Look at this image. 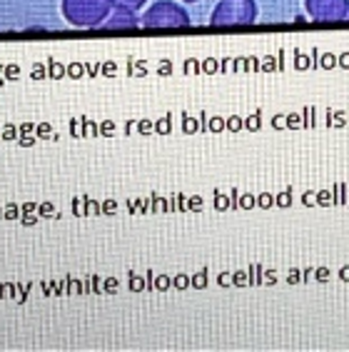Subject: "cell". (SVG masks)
Returning <instances> with one entry per match:
<instances>
[{
    "instance_id": "6da1fadb",
    "label": "cell",
    "mask_w": 349,
    "mask_h": 352,
    "mask_svg": "<svg viewBox=\"0 0 349 352\" xmlns=\"http://www.w3.org/2000/svg\"><path fill=\"white\" fill-rule=\"evenodd\" d=\"M63 15L75 28H98L113 13V0H63Z\"/></svg>"
},
{
    "instance_id": "7a4b0ae2",
    "label": "cell",
    "mask_w": 349,
    "mask_h": 352,
    "mask_svg": "<svg viewBox=\"0 0 349 352\" xmlns=\"http://www.w3.org/2000/svg\"><path fill=\"white\" fill-rule=\"evenodd\" d=\"M257 21L255 0H220L210 15V23L217 28L222 25H249Z\"/></svg>"
},
{
    "instance_id": "3957f363",
    "label": "cell",
    "mask_w": 349,
    "mask_h": 352,
    "mask_svg": "<svg viewBox=\"0 0 349 352\" xmlns=\"http://www.w3.org/2000/svg\"><path fill=\"white\" fill-rule=\"evenodd\" d=\"M140 25L145 28H185L190 25V13L172 0H160L142 13Z\"/></svg>"
},
{
    "instance_id": "277c9868",
    "label": "cell",
    "mask_w": 349,
    "mask_h": 352,
    "mask_svg": "<svg viewBox=\"0 0 349 352\" xmlns=\"http://www.w3.org/2000/svg\"><path fill=\"white\" fill-rule=\"evenodd\" d=\"M304 8L315 23L349 21V0H304Z\"/></svg>"
},
{
    "instance_id": "5b68a950",
    "label": "cell",
    "mask_w": 349,
    "mask_h": 352,
    "mask_svg": "<svg viewBox=\"0 0 349 352\" xmlns=\"http://www.w3.org/2000/svg\"><path fill=\"white\" fill-rule=\"evenodd\" d=\"M140 18L135 15V10H122V8H113L110 18L105 21V28H137Z\"/></svg>"
},
{
    "instance_id": "8992f818",
    "label": "cell",
    "mask_w": 349,
    "mask_h": 352,
    "mask_svg": "<svg viewBox=\"0 0 349 352\" xmlns=\"http://www.w3.org/2000/svg\"><path fill=\"white\" fill-rule=\"evenodd\" d=\"M148 0H113V8H122V10H140L142 6H145Z\"/></svg>"
},
{
    "instance_id": "52a82bcc",
    "label": "cell",
    "mask_w": 349,
    "mask_h": 352,
    "mask_svg": "<svg viewBox=\"0 0 349 352\" xmlns=\"http://www.w3.org/2000/svg\"><path fill=\"white\" fill-rule=\"evenodd\" d=\"M182 3H197V0H182Z\"/></svg>"
}]
</instances>
